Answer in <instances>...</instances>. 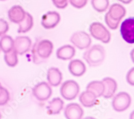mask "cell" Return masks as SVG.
<instances>
[{"label": "cell", "instance_id": "9c48e42d", "mask_svg": "<svg viewBox=\"0 0 134 119\" xmlns=\"http://www.w3.org/2000/svg\"><path fill=\"white\" fill-rule=\"evenodd\" d=\"M32 93L37 100L43 101L47 100L50 98L52 94V90L46 82H42L33 88Z\"/></svg>", "mask_w": 134, "mask_h": 119}, {"label": "cell", "instance_id": "7402d4cb", "mask_svg": "<svg viewBox=\"0 0 134 119\" xmlns=\"http://www.w3.org/2000/svg\"><path fill=\"white\" fill-rule=\"evenodd\" d=\"M14 40L8 35L3 36L0 39V48L4 53H7L14 49Z\"/></svg>", "mask_w": 134, "mask_h": 119}, {"label": "cell", "instance_id": "83f0119b", "mask_svg": "<svg viewBox=\"0 0 134 119\" xmlns=\"http://www.w3.org/2000/svg\"><path fill=\"white\" fill-rule=\"evenodd\" d=\"M54 5L59 9H64L68 5V0H52Z\"/></svg>", "mask_w": 134, "mask_h": 119}, {"label": "cell", "instance_id": "2e32d148", "mask_svg": "<svg viewBox=\"0 0 134 119\" xmlns=\"http://www.w3.org/2000/svg\"><path fill=\"white\" fill-rule=\"evenodd\" d=\"M47 81L53 86H58L61 84L62 75L58 68H51L47 71Z\"/></svg>", "mask_w": 134, "mask_h": 119}, {"label": "cell", "instance_id": "836d02e7", "mask_svg": "<svg viewBox=\"0 0 134 119\" xmlns=\"http://www.w3.org/2000/svg\"><path fill=\"white\" fill-rule=\"evenodd\" d=\"M0 1H5V0H0Z\"/></svg>", "mask_w": 134, "mask_h": 119}, {"label": "cell", "instance_id": "6da1fadb", "mask_svg": "<svg viewBox=\"0 0 134 119\" xmlns=\"http://www.w3.org/2000/svg\"><path fill=\"white\" fill-rule=\"evenodd\" d=\"M52 42L46 39H38L32 49L33 62L36 64L45 61L53 52Z\"/></svg>", "mask_w": 134, "mask_h": 119}, {"label": "cell", "instance_id": "4dcf8cb0", "mask_svg": "<svg viewBox=\"0 0 134 119\" xmlns=\"http://www.w3.org/2000/svg\"><path fill=\"white\" fill-rule=\"evenodd\" d=\"M130 56L133 63H134V48L131 50L130 53Z\"/></svg>", "mask_w": 134, "mask_h": 119}, {"label": "cell", "instance_id": "4316f807", "mask_svg": "<svg viewBox=\"0 0 134 119\" xmlns=\"http://www.w3.org/2000/svg\"><path fill=\"white\" fill-rule=\"evenodd\" d=\"M9 30V25L7 21L3 19H0V36L4 35Z\"/></svg>", "mask_w": 134, "mask_h": 119}, {"label": "cell", "instance_id": "d6986e66", "mask_svg": "<svg viewBox=\"0 0 134 119\" xmlns=\"http://www.w3.org/2000/svg\"><path fill=\"white\" fill-rule=\"evenodd\" d=\"M63 101L59 97L53 99L49 102L48 106L46 107L48 115H55L60 113L63 109Z\"/></svg>", "mask_w": 134, "mask_h": 119}, {"label": "cell", "instance_id": "cb8c5ba5", "mask_svg": "<svg viewBox=\"0 0 134 119\" xmlns=\"http://www.w3.org/2000/svg\"><path fill=\"white\" fill-rule=\"evenodd\" d=\"M91 4L96 11L99 13H103L108 9L109 2V0H92Z\"/></svg>", "mask_w": 134, "mask_h": 119}, {"label": "cell", "instance_id": "8fae6325", "mask_svg": "<svg viewBox=\"0 0 134 119\" xmlns=\"http://www.w3.org/2000/svg\"><path fill=\"white\" fill-rule=\"evenodd\" d=\"M32 41L26 36H19L14 41V49L18 54L23 55L27 52L31 46Z\"/></svg>", "mask_w": 134, "mask_h": 119}, {"label": "cell", "instance_id": "5b68a950", "mask_svg": "<svg viewBox=\"0 0 134 119\" xmlns=\"http://www.w3.org/2000/svg\"><path fill=\"white\" fill-rule=\"evenodd\" d=\"M80 92V86L73 80H68L64 82L60 88V93L63 98L71 100L76 98Z\"/></svg>", "mask_w": 134, "mask_h": 119}, {"label": "cell", "instance_id": "277c9868", "mask_svg": "<svg viewBox=\"0 0 134 119\" xmlns=\"http://www.w3.org/2000/svg\"><path fill=\"white\" fill-rule=\"evenodd\" d=\"M89 31L94 38L100 40L104 44H107L110 40V32L102 23L99 22L92 23L90 26Z\"/></svg>", "mask_w": 134, "mask_h": 119}, {"label": "cell", "instance_id": "603a6c76", "mask_svg": "<svg viewBox=\"0 0 134 119\" xmlns=\"http://www.w3.org/2000/svg\"><path fill=\"white\" fill-rule=\"evenodd\" d=\"M17 54L14 49L4 53V60L8 66L14 67L17 64L18 62Z\"/></svg>", "mask_w": 134, "mask_h": 119}, {"label": "cell", "instance_id": "5bb4252c", "mask_svg": "<svg viewBox=\"0 0 134 119\" xmlns=\"http://www.w3.org/2000/svg\"><path fill=\"white\" fill-rule=\"evenodd\" d=\"M69 70L74 76L80 77L86 71L85 64L80 60H74L70 61L68 66Z\"/></svg>", "mask_w": 134, "mask_h": 119}, {"label": "cell", "instance_id": "4fadbf2b", "mask_svg": "<svg viewBox=\"0 0 134 119\" xmlns=\"http://www.w3.org/2000/svg\"><path fill=\"white\" fill-rule=\"evenodd\" d=\"M8 15L12 22L19 24L25 18L26 12L20 5H14L8 11Z\"/></svg>", "mask_w": 134, "mask_h": 119}, {"label": "cell", "instance_id": "484cf974", "mask_svg": "<svg viewBox=\"0 0 134 119\" xmlns=\"http://www.w3.org/2000/svg\"><path fill=\"white\" fill-rule=\"evenodd\" d=\"M88 0H69L70 3L75 8L77 9H81L85 7Z\"/></svg>", "mask_w": 134, "mask_h": 119}, {"label": "cell", "instance_id": "f546056e", "mask_svg": "<svg viewBox=\"0 0 134 119\" xmlns=\"http://www.w3.org/2000/svg\"><path fill=\"white\" fill-rule=\"evenodd\" d=\"M118 1L120 2H121L123 3L127 4H129L132 0H118Z\"/></svg>", "mask_w": 134, "mask_h": 119}, {"label": "cell", "instance_id": "52a82bcc", "mask_svg": "<svg viewBox=\"0 0 134 119\" xmlns=\"http://www.w3.org/2000/svg\"><path fill=\"white\" fill-rule=\"evenodd\" d=\"M131 101V97L129 94L125 92H120L114 97L112 106L115 111L121 112L128 109Z\"/></svg>", "mask_w": 134, "mask_h": 119}, {"label": "cell", "instance_id": "7a4b0ae2", "mask_svg": "<svg viewBox=\"0 0 134 119\" xmlns=\"http://www.w3.org/2000/svg\"><path fill=\"white\" fill-rule=\"evenodd\" d=\"M126 14V10L124 7L120 4L114 3L110 6L108 12L105 15V22L110 29L115 30Z\"/></svg>", "mask_w": 134, "mask_h": 119}, {"label": "cell", "instance_id": "d4e9b609", "mask_svg": "<svg viewBox=\"0 0 134 119\" xmlns=\"http://www.w3.org/2000/svg\"><path fill=\"white\" fill-rule=\"evenodd\" d=\"M10 99V95L8 91L2 87L0 83V106H3L7 104Z\"/></svg>", "mask_w": 134, "mask_h": 119}, {"label": "cell", "instance_id": "d6a6232c", "mask_svg": "<svg viewBox=\"0 0 134 119\" xmlns=\"http://www.w3.org/2000/svg\"><path fill=\"white\" fill-rule=\"evenodd\" d=\"M1 117H2V116H1V113H0V118H1Z\"/></svg>", "mask_w": 134, "mask_h": 119}, {"label": "cell", "instance_id": "e575fe53", "mask_svg": "<svg viewBox=\"0 0 134 119\" xmlns=\"http://www.w3.org/2000/svg\"><path fill=\"white\" fill-rule=\"evenodd\" d=\"M0 49H1V48H0Z\"/></svg>", "mask_w": 134, "mask_h": 119}, {"label": "cell", "instance_id": "ac0fdd59", "mask_svg": "<svg viewBox=\"0 0 134 119\" xmlns=\"http://www.w3.org/2000/svg\"><path fill=\"white\" fill-rule=\"evenodd\" d=\"M97 98V97L93 92L86 90L81 94L79 99L84 107H91L95 105Z\"/></svg>", "mask_w": 134, "mask_h": 119}, {"label": "cell", "instance_id": "7c38bea8", "mask_svg": "<svg viewBox=\"0 0 134 119\" xmlns=\"http://www.w3.org/2000/svg\"><path fill=\"white\" fill-rule=\"evenodd\" d=\"M83 114L82 108L78 104L71 103L66 105L65 108L64 115L68 119H81Z\"/></svg>", "mask_w": 134, "mask_h": 119}, {"label": "cell", "instance_id": "f1b7e54d", "mask_svg": "<svg viewBox=\"0 0 134 119\" xmlns=\"http://www.w3.org/2000/svg\"><path fill=\"white\" fill-rule=\"evenodd\" d=\"M126 78L128 84L132 86H134V67L132 68L128 71Z\"/></svg>", "mask_w": 134, "mask_h": 119}, {"label": "cell", "instance_id": "ba28073f", "mask_svg": "<svg viewBox=\"0 0 134 119\" xmlns=\"http://www.w3.org/2000/svg\"><path fill=\"white\" fill-rule=\"evenodd\" d=\"M70 41L78 48L84 49L89 48L92 40L87 33L84 31H77L71 37Z\"/></svg>", "mask_w": 134, "mask_h": 119}, {"label": "cell", "instance_id": "30bf717a", "mask_svg": "<svg viewBox=\"0 0 134 119\" xmlns=\"http://www.w3.org/2000/svg\"><path fill=\"white\" fill-rule=\"evenodd\" d=\"M60 19V15L58 12H48L43 15L41 25L46 29H51L59 23Z\"/></svg>", "mask_w": 134, "mask_h": 119}, {"label": "cell", "instance_id": "9a60e30c", "mask_svg": "<svg viewBox=\"0 0 134 119\" xmlns=\"http://www.w3.org/2000/svg\"><path fill=\"white\" fill-rule=\"evenodd\" d=\"M105 86V90L103 96L105 98H110L113 96L117 89V84L115 81L110 77H106L103 80Z\"/></svg>", "mask_w": 134, "mask_h": 119}, {"label": "cell", "instance_id": "3957f363", "mask_svg": "<svg viewBox=\"0 0 134 119\" xmlns=\"http://www.w3.org/2000/svg\"><path fill=\"white\" fill-rule=\"evenodd\" d=\"M83 57L89 66L97 67L101 65L104 61L105 50L102 45H95L86 50Z\"/></svg>", "mask_w": 134, "mask_h": 119}, {"label": "cell", "instance_id": "ffe728a7", "mask_svg": "<svg viewBox=\"0 0 134 119\" xmlns=\"http://www.w3.org/2000/svg\"><path fill=\"white\" fill-rule=\"evenodd\" d=\"M19 28L17 32L19 33H26L29 31L33 25V19L32 16L26 12V15L24 19L19 24Z\"/></svg>", "mask_w": 134, "mask_h": 119}, {"label": "cell", "instance_id": "1f68e13d", "mask_svg": "<svg viewBox=\"0 0 134 119\" xmlns=\"http://www.w3.org/2000/svg\"><path fill=\"white\" fill-rule=\"evenodd\" d=\"M129 118H130V119H134V111H132V112H131V113L130 114Z\"/></svg>", "mask_w": 134, "mask_h": 119}, {"label": "cell", "instance_id": "e0dca14e", "mask_svg": "<svg viewBox=\"0 0 134 119\" xmlns=\"http://www.w3.org/2000/svg\"><path fill=\"white\" fill-rule=\"evenodd\" d=\"M75 55V49L72 46L67 45L59 48L57 51V56L62 60L72 59Z\"/></svg>", "mask_w": 134, "mask_h": 119}, {"label": "cell", "instance_id": "44dd1931", "mask_svg": "<svg viewBox=\"0 0 134 119\" xmlns=\"http://www.w3.org/2000/svg\"><path fill=\"white\" fill-rule=\"evenodd\" d=\"M86 90L93 92L97 97H100L103 95L105 90V86L103 82L93 81L89 83L87 87Z\"/></svg>", "mask_w": 134, "mask_h": 119}, {"label": "cell", "instance_id": "8992f818", "mask_svg": "<svg viewBox=\"0 0 134 119\" xmlns=\"http://www.w3.org/2000/svg\"><path fill=\"white\" fill-rule=\"evenodd\" d=\"M121 35L128 44H134V17L126 19L120 26Z\"/></svg>", "mask_w": 134, "mask_h": 119}]
</instances>
